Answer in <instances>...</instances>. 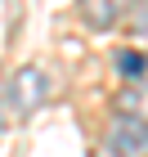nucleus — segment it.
Returning a JSON list of instances; mask_svg holds the SVG:
<instances>
[{
	"label": "nucleus",
	"mask_w": 148,
	"mask_h": 157,
	"mask_svg": "<svg viewBox=\"0 0 148 157\" xmlns=\"http://www.w3.org/2000/svg\"><path fill=\"white\" fill-rule=\"evenodd\" d=\"M130 32L139 40H148V0H135L130 5Z\"/></svg>",
	"instance_id": "423d86ee"
},
{
	"label": "nucleus",
	"mask_w": 148,
	"mask_h": 157,
	"mask_svg": "<svg viewBox=\"0 0 148 157\" xmlns=\"http://www.w3.org/2000/svg\"><path fill=\"white\" fill-rule=\"evenodd\" d=\"M117 112L148 126V85H126L121 94H117Z\"/></svg>",
	"instance_id": "20e7f679"
},
{
	"label": "nucleus",
	"mask_w": 148,
	"mask_h": 157,
	"mask_svg": "<svg viewBox=\"0 0 148 157\" xmlns=\"http://www.w3.org/2000/svg\"><path fill=\"white\" fill-rule=\"evenodd\" d=\"M117 72L130 76V81H139V76L148 72V59H144V54H135V49H121V54H117Z\"/></svg>",
	"instance_id": "39448f33"
},
{
	"label": "nucleus",
	"mask_w": 148,
	"mask_h": 157,
	"mask_svg": "<svg viewBox=\"0 0 148 157\" xmlns=\"http://www.w3.org/2000/svg\"><path fill=\"white\" fill-rule=\"evenodd\" d=\"M45 99H49V76L40 72V67H18V72H13V81H9V108H13V117L40 112Z\"/></svg>",
	"instance_id": "f257e3e1"
},
{
	"label": "nucleus",
	"mask_w": 148,
	"mask_h": 157,
	"mask_svg": "<svg viewBox=\"0 0 148 157\" xmlns=\"http://www.w3.org/2000/svg\"><path fill=\"white\" fill-rule=\"evenodd\" d=\"M130 5L135 0H81V23L90 32H112L121 18H130Z\"/></svg>",
	"instance_id": "7ed1b4c3"
},
{
	"label": "nucleus",
	"mask_w": 148,
	"mask_h": 157,
	"mask_svg": "<svg viewBox=\"0 0 148 157\" xmlns=\"http://www.w3.org/2000/svg\"><path fill=\"white\" fill-rule=\"evenodd\" d=\"M5 94H9V90L0 85V135H5V126H9V112H5Z\"/></svg>",
	"instance_id": "0eeeda50"
},
{
	"label": "nucleus",
	"mask_w": 148,
	"mask_h": 157,
	"mask_svg": "<svg viewBox=\"0 0 148 157\" xmlns=\"http://www.w3.org/2000/svg\"><path fill=\"white\" fill-rule=\"evenodd\" d=\"M108 157H148V126L135 117H117L108 126Z\"/></svg>",
	"instance_id": "f03ea898"
}]
</instances>
